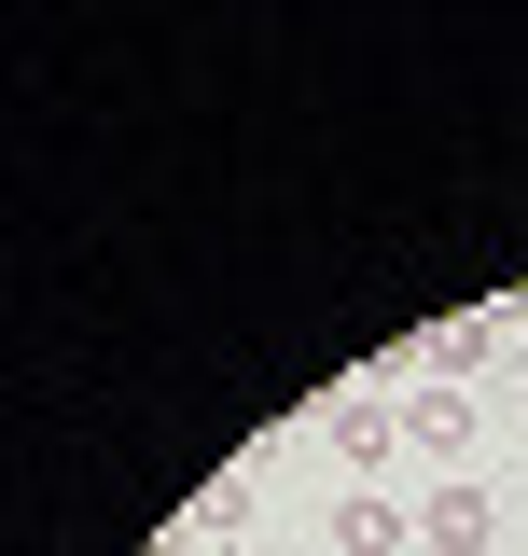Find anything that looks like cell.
I'll list each match as a JSON object with an SVG mask.
<instances>
[{
    "label": "cell",
    "mask_w": 528,
    "mask_h": 556,
    "mask_svg": "<svg viewBox=\"0 0 528 556\" xmlns=\"http://www.w3.org/2000/svg\"><path fill=\"white\" fill-rule=\"evenodd\" d=\"M320 431H334V459L362 473V459H390V445H403V404H376V390H334V404H320Z\"/></svg>",
    "instance_id": "cell-1"
},
{
    "label": "cell",
    "mask_w": 528,
    "mask_h": 556,
    "mask_svg": "<svg viewBox=\"0 0 528 556\" xmlns=\"http://www.w3.org/2000/svg\"><path fill=\"white\" fill-rule=\"evenodd\" d=\"M417 543H431V556H487V543H501V501H473V486L417 501Z\"/></svg>",
    "instance_id": "cell-2"
},
{
    "label": "cell",
    "mask_w": 528,
    "mask_h": 556,
    "mask_svg": "<svg viewBox=\"0 0 528 556\" xmlns=\"http://www.w3.org/2000/svg\"><path fill=\"white\" fill-rule=\"evenodd\" d=\"M237 515H251V459L196 486V515H181V543H237ZM181 543H167V556H181Z\"/></svg>",
    "instance_id": "cell-3"
},
{
    "label": "cell",
    "mask_w": 528,
    "mask_h": 556,
    "mask_svg": "<svg viewBox=\"0 0 528 556\" xmlns=\"http://www.w3.org/2000/svg\"><path fill=\"white\" fill-rule=\"evenodd\" d=\"M403 445L460 459V445H473V390H417V404H403Z\"/></svg>",
    "instance_id": "cell-4"
},
{
    "label": "cell",
    "mask_w": 528,
    "mask_h": 556,
    "mask_svg": "<svg viewBox=\"0 0 528 556\" xmlns=\"http://www.w3.org/2000/svg\"><path fill=\"white\" fill-rule=\"evenodd\" d=\"M417 543V515H390V501H334V556H390Z\"/></svg>",
    "instance_id": "cell-5"
},
{
    "label": "cell",
    "mask_w": 528,
    "mask_h": 556,
    "mask_svg": "<svg viewBox=\"0 0 528 556\" xmlns=\"http://www.w3.org/2000/svg\"><path fill=\"white\" fill-rule=\"evenodd\" d=\"M223 556H251V543H223Z\"/></svg>",
    "instance_id": "cell-6"
},
{
    "label": "cell",
    "mask_w": 528,
    "mask_h": 556,
    "mask_svg": "<svg viewBox=\"0 0 528 556\" xmlns=\"http://www.w3.org/2000/svg\"><path fill=\"white\" fill-rule=\"evenodd\" d=\"M515 376H528V348H515Z\"/></svg>",
    "instance_id": "cell-7"
}]
</instances>
